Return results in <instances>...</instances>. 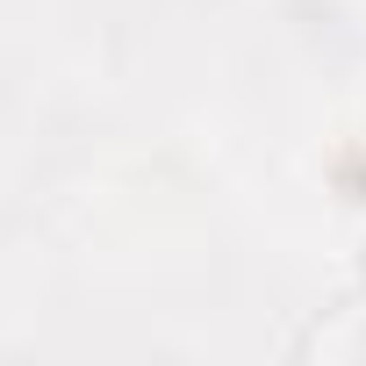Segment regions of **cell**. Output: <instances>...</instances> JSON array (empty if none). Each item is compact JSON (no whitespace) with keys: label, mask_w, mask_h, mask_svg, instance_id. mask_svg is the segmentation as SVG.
I'll use <instances>...</instances> for the list:
<instances>
[{"label":"cell","mask_w":366,"mask_h":366,"mask_svg":"<svg viewBox=\"0 0 366 366\" xmlns=\"http://www.w3.org/2000/svg\"><path fill=\"white\" fill-rule=\"evenodd\" d=\"M302 359H352V366H366V302L359 309H337L330 323H316L302 337Z\"/></svg>","instance_id":"6da1fadb"}]
</instances>
